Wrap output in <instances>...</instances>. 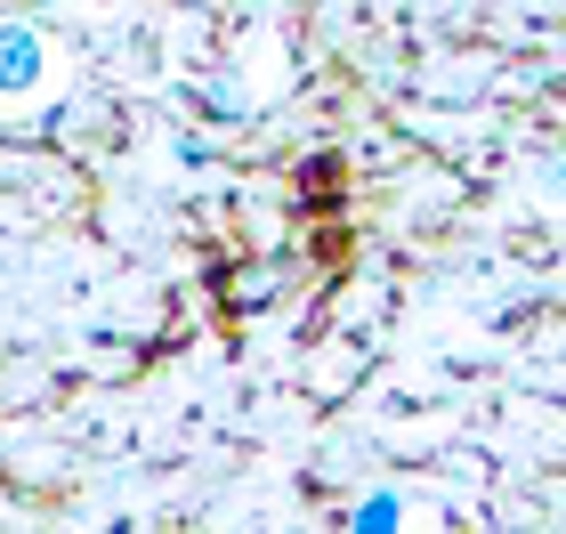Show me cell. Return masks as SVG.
Returning <instances> with one entry per match:
<instances>
[{
	"instance_id": "cell-2",
	"label": "cell",
	"mask_w": 566,
	"mask_h": 534,
	"mask_svg": "<svg viewBox=\"0 0 566 534\" xmlns=\"http://www.w3.org/2000/svg\"><path fill=\"white\" fill-rule=\"evenodd\" d=\"M405 519V502L397 494H365V502H356V526H365V534H389Z\"/></svg>"
},
{
	"instance_id": "cell-1",
	"label": "cell",
	"mask_w": 566,
	"mask_h": 534,
	"mask_svg": "<svg viewBox=\"0 0 566 534\" xmlns=\"http://www.w3.org/2000/svg\"><path fill=\"white\" fill-rule=\"evenodd\" d=\"M41 73H49V57H41V33H33V24H0V90H33L41 82Z\"/></svg>"
}]
</instances>
